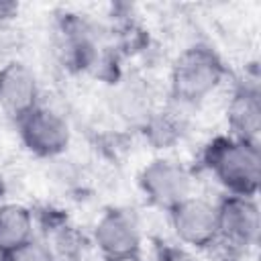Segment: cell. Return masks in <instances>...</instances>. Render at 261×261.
<instances>
[{
    "label": "cell",
    "mask_w": 261,
    "mask_h": 261,
    "mask_svg": "<svg viewBox=\"0 0 261 261\" xmlns=\"http://www.w3.org/2000/svg\"><path fill=\"white\" fill-rule=\"evenodd\" d=\"M33 241V216L20 204L0 206V255Z\"/></svg>",
    "instance_id": "30bf717a"
},
{
    "label": "cell",
    "mask_w": 261,
    "mask_h": 261,
    "mask_svg": "<svg viewBox=\"0 0 261 261\" xmlns=\"http://www.w3.org/2000/svg\"><path fill=\"white\" fill-rule=\"evenodd\" d=\"M94 239L100 251L106 255V259L139 253V228L135 220L120 210H110L98 220L94 228Z\"/></svg>",
    "instance_id": "ba28073f"
},
{
    "label": "cell",
    "mask_w": 261,
    "mask_h": 261,
    "mask_svg": "<svg viewBox=\"0 0 261 261\" xmlns=\"http://www.w3.org/2000/svg\"><path fill=\"white\" fill-rule=\"evenodd\" d=\"M224 75L218 55L202 45L186 49L171 69V92L179 102L196 104L212 94Z\"/></svg>",
    "instance_id": "7a4b0ae2"
},
{
    "label": "cell",
    "mask_w": 261,
    "mask_h": 261,
    "mask_svg": "<svg viewBox=\"0 0 261 261\" xmlns=\"http://www.w3.org/2000/svg\"><path fill=\"white\" fill-rule=\"evenodd\" d=\"M206 165L230 196L253 198L261 179V157L255 143L237 137H218L206 147Z\"/></svg>",
    "instance_id": "6da1fadb"
},
{
    "label": "cell",
    "mask_w": 261,
    "mask_h": 261,
    "mask_svg": "<svg viewBox=\"0 0 261 261\" xmlns=\"http://www.w3.org/2000/svg\"><path fill=\"white\" fill-rule=\"evenodd\" d=\"M169 218L177 239L190 247L204 249L220 239L216 206L206 200L190 196L169 210Z\"/></svg>",
    "instance_id": "277c9868"
},
{
    "label": "cell",
    "mask_w": 261,
    "mask_h": 261,
    "mask_svg": "<svg viewBox=\"0 0 261 261\" xmlns=\"http://www.w3.org/2000/svg\"><path fill=\"white\" fill-rule=\"evenodd\" d=\"M218 212V237L230 245L249 247L259 239V208L253 198L228 196L216 206Z\"/></svg>",
    "instance_id": "8992f818"
},
{
    "label": "cell",
    "mask_w": 261,
    "mask_h": 261,
    "mask_svg": "<svg viewBox=\"0 0 261 261\" xmlns=\"http://www.w3.org/2000/svg\"><path fill=\"white\" fill-rule=\"evenodd\" d=\"M0 261H53V253L49 251V247L37 241H29L18 249L0 255Z\"/></svg>",
    "instance_id": "8fae6325"
},
{
    "label": "cell",
    "mask_w": 261,
    "mask_h": 261,
    "mask_svg": "<svg viewBox=\"0 0 261 261\" xmlns=\"http://www.w3.org/2000/svg\"><path fill=\"white\" fill-rule=\"evenodd\" d=\"M228 122L237 139L257 145L261 126V106L259 92L255 88H241L228 106Z\"/></svg>",
    "instance_id": "9c48e42d"
},
{
    "label": "cell",
    "mask_w": 261,
    "mask_h": 261,
    "mask_svg": "<svg viewBox=\"0 0 261 261\" xmlns=\"http://www.w3.org/2000/svg\"><path fill=\"white\" fill-rule=\"evenodd\" d=\"M37 80L27 65L10 61L0 69V108L10 116L20 118L33 110L37 106Z\"/></svg>",
    "instance_id": "52a82bcc"
},
{
    "label": "cell",
    "mask_w": 261,
    "mask_h": 261,
    "mask_svg": "<svg viewBox=\"0 0 261 261\" xmlns=\"http://www.w3.org/2000/svg\"><path fill=\"white\" fill-rule=\"evenodd\" d=\"M106 261H143L139 257V253H130V255H120V257H108Z\"/></svg>",
    "instance_id": "4fadbf2b"
},
{
    "label": "cell",
    "mask_w": 261,
    "mask_h": 261,
    "mask_svg": "<svg viewBox=\"0 0 261 261\" xmlns=\"http://www.w3.org/2000/svg\"><path fill=\"white\" fill-rule=\"evenodd\" d=\"M2 194H4V179H2V175H0V198H2Z\"/></svg>",
    "instance_id": "5bb4252c"
},
{
    "label": "cell",
    "mask_w": 261,
    "mask_h": 261,
    "mask_svg": "<svg viewBox=\"0 0 261 261\" xmlns=\"http://www.w3.org/2000/svg\"><path fill=\"white\" fill-rule=\"evenodd\" d=\"M139 181H141L145 196L153 204L167 208V210H171L173 206L190 198V190H192L188 171L181 165H175L163 159L151 161L143 169Z\"/></svg>",
    "instance_id": "5b68a950"
},
{
    "label": "cell",
    "mask_w": 261,
    "mask_h": 261,
    "mask_svg": "<svg viewBox=\"0 0 261 261\" xmlns=\"http://www.w3.org/2000/svg\"><path fill=\"white\" fill-rule=\"evenodd\" d=\"M16 122L22 143L39 157H55L69 145V124L51 108L37 104L33 110L16 118Z\"/></svg>",
    "instance_id": "3957f363"
},
{
    "label": "cell",
    "mask_w": 261,
    "mask_h": 261,
    "mask_svg": "<svg viewBox=\"0 0 261 261\" xmlns=\"http://www.w3.org/2000/svg\"><path fill=\"white\" fill-rule=\"evenodd\" d=\"M161 261H200L194 253L186 251V249H165L161 253Z\"/></svg>",
    "instance_id": "7c38bea8"
}]
</instances>
